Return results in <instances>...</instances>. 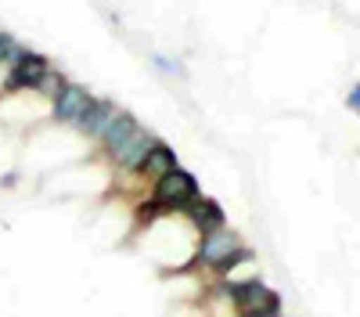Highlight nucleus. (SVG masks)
<instances>
[{"label":"nucleus","instance_id":"1","mask_svg":"<svg viewBox=\"0 0 360 317\" xmlns=\"http://www.w3.org/2000/svg\"><path fill=\"white\" fill-rule=\"evenodd\" d=\"M54 69H51V62L44 54L29 51V47H18V54L8 62V72H4V91L8 94H25V91L40 94V86H44V79Z\"/></svg>","mask_w":360,"mask_h":317},{"label":"nucleus","instance_id":"2","mask_svg":"<svg viewBox=\"0 0 360 317\" xmlns=\"http://www.w3.org/2000/svg\"><path fill=\"white\" fill-rule=\"evenodd\" d=\"M202 195V188H198V177L191 169H184V166H173V169H166L162 177H155L152 181V202H159L162 209H169V213H176V209H184L191 198H198Z\"/></svg>","mask_w":360,"mask_h":317},{"label":"nucleus","instance_id":"3","mask_svg":"<svg viewBox=\"0 0 360 317\" xmlns=\"http://www.w3.org/2000/svg\"><path fill=\"white\" fill-rule=\"evenodd\" d=\"M238 245H242V238H238L227 224L217 227V231H205V235H198V242H195L191 264H195V267H205V271H217Z\"/></svg>","mask_w":360,"mask_h":317},{"label":"nucleus","instance_id":"4","mask_svg":"<svg viewBox=\"0 0 360 317\" xmlns=\"http://www.w3.org/2000/svg\"><path fill=\"white\" fill-rule=\"evenodd\" d=\"M90 91L83 83H72V79H65L62 86L54 91V98H51V119L54 123H62V127H76V119L90 108Z\"/></svg>","mask_w":360,"mask_h":317},{"label":"nucleus","instance_id":"5","mask_svg":"<svg viewBox=\"0 0 360 317\" xmlns=\"http://www.w3.org/2000/svg\"><path fill=\"white\" fill-rule=\"evenodd\" d=\"M224 285V296L238 306V313H256L259 299L270 292V285L259 278V274H249V278H234V281H220Z\"/></svg>","mask_w":360,"mask_h":317},{"label":"nucleus","instance_id":"6","mask_svg":"<svg viewBox=\"0 0 360 317\" xmlns=\"http://www.w3.org/2000/svg\"><path fill=\"white\" fill-rule=\"evenodd\" d=\"M155 141H159V137H155L152 130L137 127V130H134L123 144H119V148H115L108 159H112V166H115L119 173H137V169H141V162H144V152L152 148Z\"/></svg>","mask_w":360,"mask_h":317},{"label":"nucleus","instance_id":"7","mask_svg":"<svg viewBox=\"0 0 360 317\" xmlns=\"http://www.w3.org/2000/svg\"><path fill=\"white\" fill-rule=\"evenodd\" d=\"M188 216V224L198 231V235H205V231H217V227H224L227 224V213H224V206L217 198H205V195H198V198H191L184 209H180Z\"/></svg>","mask_w":360,"mask_h":317},{"label":"nucleus","instance_id":"8","mask_svg":"<svg viewBox=\"0 0 360 317\" xmlns=\"http://www.w3.org/2000/svg\"><path fill=\"white\" fill-rule=\"evenodd\" d=\"M115 112H119V105L115 101H90V108L76 119V134H83L86 141H101V134L108 130V123L115 119Z\"/></svg>","mask_w":360,"mask_h":317},{"label":"nucleus","instance_id":"9","mask_svg":"<svg viewBox=\"0 0 360 317\" xmlns=\"http://www.w3.org/2000/svg\"><path fill=\"white\" fill-rule=\"evenodd\" d=\"M173 166H180L176 152L169 148V144L155 141L152 148L144 152V162H141V169H137V177H141V181H155V177H162V173L173 169Z\"/></svg>","mask_w":360,"mask_h":317},{"label":"nucleus","instance_id":"10","mask_svg":"<svg viewBox=\"0 0 360 317\" xmlns=\"http://www.w3.org/2000/svg\"><path fill=\"white\" fill-rule=\"evenodd\" d=\"M137 127H141V123H137V115H130V112L119 108V112H115V119L108 123V130H105V134H101V141H98V144H101V152H105V155H112V152H115L119 144H123Z\"/></svg>","mask_w":360,"mask_h":317},{"label":"nucleus","instance_id":"11","mask_svg":"<svg viewBox=\"0 0 360 317\" xmlns=\"http://www.w3.org/2000/svg\"><path fill=\"white\" fill-rule=\"evenodd\" d=\"M281 313H285V303H281V296L274 292V288H270V292L259 299V306H256L252 317H281Z\"/></svg>","mask_w":360,"mask_h":317},{"label":"nucleus","instance_id":"12","mask_svg":"<svg viewBox=\"0 0 360 317\" xmlns=\"http://www.w3.org/2000/svg\"><path fill=\"white\" fill-rule=\"evenodd\" d=\"M152 65L166 76H184V65H180L176 58H166V54H152Z\"/></svg>","mask_w":360,"mask_h":317},{"label":"nucleus","instance_id":"13","mask_svg":"<svg viewBox=\"0 0 360 317\" xmlns=\"http://www.w3.org/2000/svg\"><path fill=\"white\" fill-rule=\"evenodd\" d=\"M15 54H18V44H15L8 33H0V62H11Z\"/></svg>","mask_w":360,"mask_h":317},{"label":"nucleus","instance_id":"14","mask_svg":"<svg viewBox=\"0 0 360 317\" xmlns=\"http://www.w3.org/2000/svg\"><path fill=\"white\" fill-rule=\"evenodd\" d=\"M346 108H349L353 115H360V83H353L349 91H346Z\"/></svg>","mask_w":360,"mask_h":317}]
</instances>
